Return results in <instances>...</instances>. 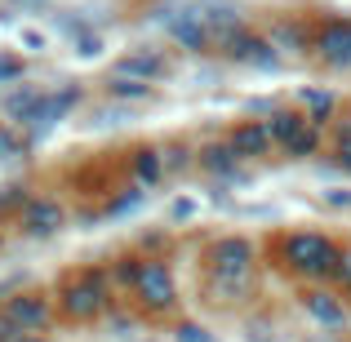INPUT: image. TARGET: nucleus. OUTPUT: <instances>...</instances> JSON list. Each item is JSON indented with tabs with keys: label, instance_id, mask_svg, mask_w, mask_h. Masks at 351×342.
<instances>
[{
	"label": "nucleus",
	"instance_id": "nucleus-12",
	"mask_svg": "<svg viewBox=\"0 0 351 342\" xmlns=\"http://www.w3.org/2000/svg\"><path fill=\"white\" fill-rule=\"evenodd\" d=\"M62 223H67V214H62V205L58 200H27V209H23V231L27 236H53Z\"/></svg>",
	"mask_w": 351,
	"mask_h": 342
},
{
	"label": "nucleus",
	"instance_id": "nucleus-17",
	"mask_svg": "<svg viewBox=\"0 0 351 342\" xmlns=\"http://www.w3.org/2000/svg\"><path fill=\"white\" fill-rule=\"evenodd\" d=\"M334 160L343 164V169L351 173V125L338 129V143H334Z\"/></svg>",
	"mask_w": 351,
	"mask_h": 342
},
{
	"label": "nucleus",
	"instance_id": "nucleus-10",
	"mask_svg": "<svg viewBox=\"0 0 351 342\" xmlns=\"http://www.w3.org/2000/svg\"><path fill=\"white\" fill-rule=\"evenodd\" d=\"M165 71H169V62H165L160 53L134 49V53H125V58L112 67V76H116V80H134V85H147V89H152V80H160Z\"/></svg>",
	"mask_w": 351,
	"mask_h": 342
},
{
	"label": "nucleus",
	"instance_id": "nucleus-13",
	"mask_svg": "<svg viewBox=\"0 0 351 342\" xmlns=\"http://www.w3.org/2000/svg\"><path fill=\"white\" fill-rule=\"evenodd\" d=\"M227 53L240 62H258V67H276V53H271V45L263 40V36H245L240 32L232 45H227Z\"/></svg>",
	"mask_w": 351,
	"mask_h": 342
},
{
	"label": "nucleus",
	"instance_id": "nucleus-16",
	"mask_svg": "<svg viewBox=\"0 0 351 342\" xmlns=\"http://www.w3.org/2000/svg\"><path fill=\"white\" fill-rule=\"evenodd\" d=\"M200 164H205V169H214V173H232L236 164H240V156H236L227 143H223V147L214 143V147H205V151H200Z\"/></svg>",
	"mask_w": 351,
	"mask_h": 342
},
{
	"label": "nucleus",
	"instance_id": "nucleus-19",
	"mask_svg": "<svg viewBox=\"0 0 351 342\" xmlns=\"http://www.w3.org/2000/svg\"><path fill=\"white\" fill-rule=\"evenodd\" d=\"M18 151H23V138H18L9 125H0V156H18Z\"/></svg>",
	"mask_w": 351,
	"mask_h": 342
},
{
	"label": "nucleus",
	"instance_id": "nucleus-7",
	"mask_svg": "<svg viewBox=\"0 0 351 342\" xmlns=\"http://www.w3.org/2000/svg\"><path fill=\"white\" fill-rule=\"evenodd\" d=\"M267 129H271V143H280L289 156H307V151H316V143H320L316 120L302 116V112H271Z\"/></svg>",
	"mask_w": 351,
	"mask_h": 342
},
{
	"label": "nucleus",
	"instance_id": "nucleus-3",
	"mask_svg": "<svg viewBox=\"0 0 351 342\" xmlns=\"http://www.w3.org/2000/svg\"><path fill=\"white\" fill-rule=\"evenodd\" d=\"M280 254H285V267H289L293 276L334 280L343 249H338V240L325 236V231H289V236L280 240Z\"/></svg>",
	"mask_w": 351,
	"mask_h": 342
},
{
	"label": "nucleus",
	"instance_id": "nucleus-11",
	"mask_svg": "<svg viewBox=\"0 0 351 342\" xmlns=\"http://www.w3.org/2000/svg\"><path fill=\"white\" fill-rule=\"evenodd\" d=\"M227 147H232L240 160H249V156H263L267 147H271V129H267V120H240L232 134H227Z\"/></svg>",
	"mask_w": 351,
	"mask_h": 342
},
{
	"label": "nucleus",
	"instance_id": "nucleus-14",
	"mask_svg": "<svg viewBox=\"0 0 351 342\" xmlns=\"http://www.w3.org/2000/svg\"><path fill=\"white\" fill-rule=\"evenodd\" d=\"M302 302H307V311H311V316H316L325 329H343V325H347V307L334 298V293H320V289H316V293H307Z\"/></svg>",
	"mask_w": 351,
	"mask_h": 342
},
{
	"label": "nucleus",
	"instance_id": "nucleus-20",
	"mask_svg": "<svg viewBox=\"0 0 351 342\" xmlns=\"http://www.w3.org/2000/svg\"><path fill=\"white\" fill-rule=\"evenodd\" d=\"M334 280H338V289L351 293V249H343V258H338V271H334Z\"/></svg>",
	"mask_w": 351,
	"mask_h": 342
},
{
	"label": "nucleus",
	"instance_id": "nucleus-1",
	"mask_svg": "<svg viewBox=\"0 0 351 342\" xmlns=\"http://www.w3.org/2000/svg\"><path fill=\"white\" fill-rule=\"evenodd\" d=\"M156 23H165L182 49L196 53H214V49L227 53V45L240 36V14L227 0H182L173 9H160Z\"/></svg>",
	"mask_w": 351,
	"mask_h": 342
},
{
	"label": "nucleus",
	"instance_id": "nucleus-22",
	"mask_svg": "<svg viewBox=\"0 0 351 342\" xmlns=\"http://www.w3.org/2000/svg\"><path fill=\"white\" fill-rule=\"evenodd\" d=\"M18 76H23V62L0 53V85H5V80H18Z\"/></svg>",
	"mask_w": 351,
	"mask_h": 342
},
{
	"label": "nucleus",
	"instance_id": "nucleus-15",
	"mask_svg": "<svg viewBox=\"0 0 351 342\" xmlns=\"http://www.w3.org/2000/svg\"><path fill=\"white\" fill-rule=\"evenodd\" d=\"M165 160H160V147H138L134 151V178L138 182H160Z\"/></svg>",
	"mask_w": 351,
	"mask_h": 342
},
{
	"label": "nucleus",
	"instance_id": "nucleus-6",
	"mask_svg": "<svg viewBox=\"0 0 351 342\" xmlns=\"http://www.w3.org/2000/svg\"><path fill=\"white\" fill-rule=\"evenodd\" d=\"M134 293H138V307L152 311V316L173 311V307H178V280H173V267L165 262V258H143L138 280H134Z\"/></svg>",
	"mask_w": 351,
	"mask_h": 342
},
{
	"label": "nucleus",
	"instance_id": "nucleus-21",
	"mask_svg": "<svg viewBox=\"0 0 351 342\" xmlns=\"http://www.w3.org/2000/svg\"><path fill=\"white\" fill-rule=\"evenodd\" d=\"M173 338H178V342H214L200 325H178V329H173Z\"/></svg>",
	"mask_w": 351,
	"mask_h": 342
},
{
	"label": "nucleus",
	"instance_id": "nucleus-4",
	"mask_svg": "<svg viewBox=\"0 0 351 342\" xmlns=\"http://www.w3.org/2000/svg\"><path fill=\"white\" fill-rule=\"evenodd\" d=\"M112 307V271L107 267H85V271L67 276L58 289V311L67 320H98Z\"/></svg>",
	"mask_w": 351,
	"mask_h": 342
},
{
	"label": "nucleus",
	"instance_id": "nucleus-5",
	"mask_svg": "<svg viewBox=\"0 0 351 342\" xmlns=\"http://www.w3.org/2000/svg\"><path fill=\"white\" fill-rule=\"evenodd\" d=\"M76 103H80V89L76 85L49 89V94H18L14 103H9V116H14V125H27L32 134H45L53 120H62Z\"/></svg>",
	"mask_w": 351,
	"mask_h": 342
},
{
	"label": "nucleus",
	"instance_id": "nucleus-9",
	"mask_svg": "<svg viewBox=\"0 0 351 342\" xmlns=\"http://www.w3.org/2000/svg\"><path fill=\"white\" fill-rule=\"evenodd\" d=\"M316 53L329 67H351V18H329V23H320Z\"/></svg>",
	"mask_w": 351,
	"mask_h": 342
},
{
	"label": "nucleus",
	"instance_id": "nucleus-18",
	"mask_svg": "<svg viewBox=\"0 0 351 342\" xmlns=\"http://www.w3.org/2000/svg\"><path fill=\"white\" fill-rule=\"evenodd\" d=\"M112 94L116 98H147L152 89H147V85H134V80H112Z\"/></svg>",
	"mask_w": 351,
	"mask_h": 342
},
{
	"label": "nucleus",
	"instance_id": "nucleus-2",
	"mask_svg": "<svg viewBox=\"0 0 351 342\" xmlns=\"http://www.w3.org/2000/svg\"><path fill=\"white\" fill-rule=\"evenodd\" d=\"M205 276H209V293H214V302L249 298L254 276H258L254 245H249L245 236H218L214 245L205 249Z\"/></svg>",
	"mask_w": 351,
	"mask_h": 342
},
{
	"label": "nucleus",
	"instance_id": "nucleus-8",
	"mask_svg": "<svg viewBox=\"0 0 351 342\" xmlns=\"http://www.w3.org/2000/svg\"><path fill=\"white\" fill-rule=\"evenodd\" d=\"M0 316H5L18 334H32V329L49 325V298H45V293H14V298H5Z\"/></svg>",
	"mask_w": 351,
	"mask_h": 342
}]
</instances>
